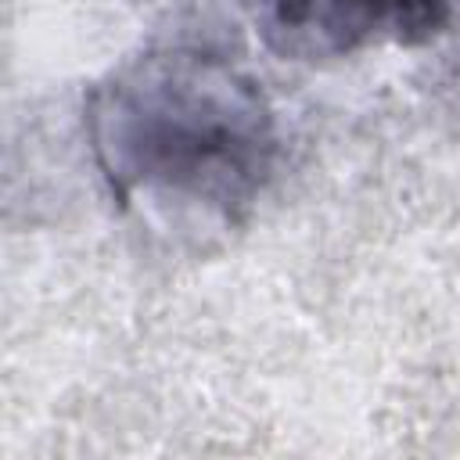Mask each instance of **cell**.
Listing matches in <instances>:
<instances>
[{"label":"cell","instance_id":"cell-1","mask_svg":"<svg viewBox=\"0 0 460 460\" xmlns=\"http://www.w3.org/2000/svg\"><path fill=\"white\" fill-rule=\"evenodd\" d=\"M86 137L111 198L162 230H230L277 162L259 83L190 47L147 50L90 86Z\"/></svg>","mask_w":460,"mask_h":460},{"label":"cell","instance_id":"cell-2","mask_svg":"<svg viewBox=\"0 0 460 460\" xmlns=\"http://www.w3.org/2000/svg\"><path fill=\"white\" fill-rule=\"evenodd\" d=\"M273 40L295 54H359L431 40L453 0H259Z\"/></svg>","mask_w":460,"mask_h":460}]
</instances>
